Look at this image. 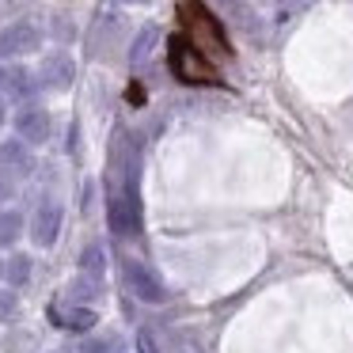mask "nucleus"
<instances>
[{
  "instance_id": "21",
  "label": "nucleus",
  "mask_w": 353,
  "mask_h": 353,
  "mask_svg": "<svg viewBox=\"0 0 353 353\" xmlns=\"http://www.w3.org/2000/svg\"><path fill=\"white\" fill-rule=\"evenodd\" d=\"M274 4H281V8H300V4H307V0H274Z\"/></svg>"
},
{
  "instance_id": "20",
  "label": "nucleus",
  "mask_w": 353,
  "mask_h": 353,
  "mask_svg": "<svg viewBox=\"0 0 353 353\" xmlns=\"http://www.w3.org/2000/svg\"><path fill=\"white\" fill-rule=\"evenodd\" d=\"M137 350H141V353H160V350H156L152 330H141V334H137Z\"/></svg>"
},
{
  "instance_id": "18",
  "label": "nucleus",
  "mask_w": 353,
  "mask_h": 353,
  "mask_svg": "<svg viewBox=\"0 0 353 353\" xmlns=\"http://www.w3.org/2000/svg\"><path fill=\"white\" fill-rule=\"evenodd\" d=\"M69 292H72V300H92V296H99V277H77V281L69 285Z\"/></svg>"
},
{
  "instance_id": "10",
  "label": "nucleus",
  "mask_w": 353,
  "mask_h": 353,
  "mask_svg": "<svg viewBox=\"0 0 353 353\" xmlns=\"http://www.w3.org/2000/svg\"><path fill=\"white\" fill-rule=\"evenodd\" d=\"M0 168L12 171V175H27V171H31L27 141H4V145H0Z\"/></svg>"
},
{
  "instance_id": "8",
  "label": "nucleus",
  "mask_w": 353,
  "mask_h": 353,
  "mask_svg": "<svg viewBox=\"0 0 353 353\" xmlns=\"http://www.w3.org/2000/svg\"><path fill=\"white\" fill-rule=\"evenodd\" d=\"M16 130L27 145H42V141L50 137V114L42 107H27L16 114Z\"/></svg>"
},
{
  "instance_id": "11",
  "label": "nucleus",
  "mask_w": 353,
  "mask_h": 353,
  "mask_svg": "<svg viewBox=\"0 0 353 353\" xmlns=\"http://www.w3.org/2000/svg\"><path fill=\"white\" fill-rule=\"evenodd\" d=\"M0 80H4V88H8L12 99H31L34 95V80L27 69H4L0 72Z\"/></svg>"
},
{
  "instance_id": "4",
  "label": "nucleus",
  "mask_w": 353,
  "mask_h": 353,
  "mask_svg": "<svg viewBox=\"0 0 353 353\" xmlns=\"http://www.w3.org/2000/svg\"><path fill=\"white\" fill-rule=\"evenodd\" d=\"M107 224L114 236H137L141 232V205H137V194L125 190V194H114L107 205Z\"/></svg>"
},
{
  "instance_id": "9",
  "label": "nucleus",
  "mask_w": 353,
  "mask_h": 353,
  "mask_svg": "<svg viewBox=\"0 0 353 353\" xmlns=\"http://www.w3.org/2000/svg\"><path fill=\"white\" fill-rule=\"evenodd\" d=\"M224 8V16L232 19V23L239 27L243 34H251L254 42H262V27H259V16H254V8L247 4V0H216Z\"/></svg>"
},
{
  "instance_id": "12",
  "label": "nucleus",
  "mask_w": 353,
  "mask_h": 353,
  "mask_svg": "<svg viewBox=\"0 0 353 353\" xmlns=\"http://www.w3.org/2000/svg\"><path fill=\"white\" fill-rule=\"evenodd\" d=\"M54 319H61V327H65V330H92L95 323H99L92 307H72V312H65V315H61V312H54Z\"/></svg>"
},
{
  "instance_id": "1",
  "label": "nucleus",
  "mask_w": 353,
  "mask_h": 353,
  "mask_svg": "<svg viewBox=\"0 0 353 353\" xmlns=\"http://www.w3.org/2000/svg\"><path fill=\"white\" fill-rule=\"evenodd\" d=\"M179 19H183V27H186V39H190L205 57H216V61H228L232 57L228 31H224V23L201 4V0H183V4H179Z\"/></svg>"
},
{
  "instance_id": "16",
  "label": "nucleus",
  "mask_w": 353,
  "mask_h": 353,
  "mask_svg": "<svg viewBox=\"0 0 353 353\" xmlns=\"http://www.w3.org/2000/svg\"><path fill=\"white\" fill-rule=\"evenodd\" d=\"M19 232H23V216L19 213H0V247H8V243H16L19 239Z\"/></svg>"
},
{
  "instance_id": "13",
  "label": "nucleus",
  "mask_w": 353,
  "mask_h": 353,
  "mask_svg": "<svg viewBox=\"0 0 353 353\" xmlns=\"http://www.w3.org/2000/svg\"><path fill=\"white\" fill-rule=\"evenodd\" d=\"M156 39H160V31L156 27H145V31L133 39V50H130V61L133 65H145L148 61V54H152V46H156Z\"/></svg>"
},
{
  "instance_id": "19",
  "label": "nucleus",
  "mask_w": 353,
  "mask_h": 353,
  "mask_svg": "<svg viewBox=\"0 0 353 353\" xmlns=\"http://www.w3.org/2000/svg\"><path fill=\"white\" fill-rule=\"evenodd\" d=\"M19 312V296L16 292H0V323H12Z\"/></svg>"
},
{
  "instance_id": "2",
  "label": "nucleus",
  "mask_w": 353,
  "mask_h": 353,
  "mask_svg": "<svg viewBox=\"0 0 353 353\" xmlns=\"http://www.w3.org/2000/svg\"><path fill=\"white\" fill-rule=\"evenodd\" d=\"M168 65H171V72H175V80H183V84H205V88L221 84V77H216V69L209 65V57L201 54L186 34H175V39L168 42Z\"/></svg>"
},
{
  "instance_id": "23",
  "label": "nucleus",
  "mask_w": 353,
  "mask_h": 353,
  "mask_svg": "<svg viewBox=\"0 0 353 353\" xmlns=\"http://www.w3.org/2000/svg\"><path fill=\"white\" fill-rule=\"evenodd\" d=\"M0 122H4V99H0Z\"/></svg>"
},
{
  "instance_id": "25",
  "label": "nucleus",
  "mask_w": 353,
  "mask_h": 353,
  "mask_svg": "<svg viewBox=\"0 0 353 353\" xmlns=\"http://www.w3.org/2000/svg\"><path fill=\"white\" fill-rule=\"evenodd\" d=\"M0 274H4V266H0Z\"/></svg>"
},
{
  "instance_id": "7",
  "label": "nucleus",
  "mask_w": 353,
  "mask_h": 353,
  "mask_svg": "<svg viewBox=\"0 0 353 353\" xmlns=\"http://www.w3.org/2000/svg\"><path fill=\"white\" fill-rule=\"evenodd\" d=\"M72 77H77V65H72L69 54H50L46 61H42V88H50V92H65V88L72 84Z\"/></svg>"
},
{
  "instance_id": "5",
  "label": "nucleus",
  "mask_w": 353,
  "mask_h": 353,
  "mask_svg": "<svg viewBox=\"0 0 353 353\" xmlns=\"http://www.w3.org/2000/svg\"><path fill=\"white\" fill-rule=\"evenodd\" d=\"M42 46V31L34 23H12L8 31L0 34V54L8 57H19V54H34V50Z\"/></svg>"
},
{
  "instance_id": "3",
  "label": "nucleus",
  "mask_w": 353,
  "mask_h": 353,
  "mask_svg": "<svg viewBox=\"0 0 353 353\" xmlns=\"http://www.w3.org/2000/svg\"><path fill=\"white\" fill-rule=\"evenodd\" d=\"M125 285H130V292L137 300H145V304H163V300H168V289H163L160 274L141 259L125 262Z\"/></svg>"
},
{
  "instance_id": "24",
  "label": "nucleus",
  "mask_w": 353,
  "mask_h": 353,
  "mask_svg": "<svg viewBox=\"0 0 353 353\" xmlns=\"http://www.w3.org/2000/svg\"><path fill=\"white\" fill-rule=\"evenodd\" d=\"M125 4H145V0H125Z\"/></svg>"
},
{
  "instance_id": "22",
  "label": "nucleus",
  "mask_w": 353,
  "mask_h": 353,
  "mask_svg": "<svg viewBox=\"0 0 353 353\" xmlns=\"http://www.w3.org/2000/svg\"><path fill=\"white\" fill-rule=\"evenodd\" d=\"M8 194H12V186L4 183V179H0V201H8Z\"/></svg>"
},
{
  "instance_id": "6",
  "label": "nucleus",
  "mask_w": 353,
  "mask_h": 353,
  "mask_svg": "<svg viewBox=\"0 0 353 353\" xmlns=\"http://www.w3.org/2000/svg\"><path fill=\"white\" fill-rule=\"evenodd\" d=\"M61 205L57 201H42L39 205V213H34V221H31V239L39 247H50L57 239V232H61Z\"/></svg>"
},
{
  "instance_id": "14",
  "label": "nucleus",
  "mask_w": 353,
  "mask_h": 353,
  "mask_svg": "<svg viewBox=\"0 0 353 353\" xmlns=\"http://www.w3.org/2000/svg\"><path fill=\"white\" fill-rule=\"evenodd\" d=\"M80 270H84L88 277H103V270H107V254H103L99 243L84 247V254H80Z\"/></svg>"
},
{
  "instance_id": "17",
  "label": "nucleus",
  "mask_w": 353,
  "mask_h": 353,
  "mask_svg": "<svg viewBox=\"0 0 353 353\" xmlns=\"http://www.w3.org/2000/svg\"><path fill=\"white\" fill-rule=\"evenodd\" d=\"M4 274H8L12 285H27L31 281V259H27V254H16V259L4 266Z\"/></svg>"
},
{
  "instance_id": "15",
  "label": "nucleus",
  "mask_w": 353,
  "mask_h": 353,
  "mask_svg": "<svg viewBox=\"0 0 353 353\" xmlns=\"http://www.w3.org/2000/svg\"><path fill=\"white\" fill-rule=\"evenodd\" d=\"M122 338L118 334H103V338H88V342L77 345V353H122Z\"/></svg>"
}]
</instances>
